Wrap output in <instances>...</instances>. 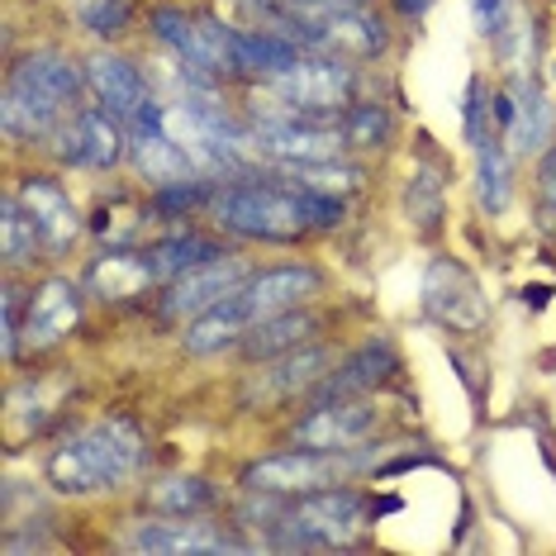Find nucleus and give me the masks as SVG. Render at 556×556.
Returning a JSON list of instances; mask_svg holds the SVG:
<instances>
[{"label": "nucleus", "instance_id": "1", "mask_svg": "<svg viewBox=\"0 0 556 556\" xmlns=\"http://www.w3.org/2000/svg\"><path fill=\"white\" fill-rule=\"evenodd\" d=\"M324 276L295 262V267H267L257 276H248L233 295H224L214 309H205L195 324H186L181 343L186 352L195 357H210V352H224V348H243V338L252 333L257 324L276 319L286 309H300L305 300L319 295Z\"/></svg>", "mask_w": 556, "mask_h": 556}, {"label": "nucleus", "instance_id": "2", "mask_svg": "<svg viewBox=\"0 0 556 556\" xmlns=\"http://www.w3.org/2000/svg\"><path fill=\"white\" fill-rule=\"evenodd\" d=\"M81 91H86V67L72 62L67 53L43 48V53L20 58L5 77V96H0V129H5L10 143L53 138L81 110Z\"/></svg>", "mask_w": 556, "mask_h": 556}, {"label": "nucleus", "instance_id": "3", "mask_svg": "<svg viewBox=\"0 0 556 556\" xmlns=\"http://www.w3.org/2000/svg\"><path fill=\"white\" fill-rule=\"evenodd\" d=\"M148 462V438L134 419H96L62 438L48 457V480L62 495H105L124 490L143 471Z\"/></svg>", "mask_w": 556, "mask_h": 556}, {"label": "nucleus", "instance_id": "4", "mask_svg": "<svg viewBox=\"0 0 556 556\" xmlns=\"http://www.w3.org/2000/svg\"><path fill=\"white\" fill-rule=\"evenodd\" d=\"M357 471H381L376 452L348 447V452H319V447H295V452H276V457H257L243 466L238 485L248 495H309V490L343 485Z\"/></svg>", "mask_w": 556, "mask_h": 556}, {"label": "nucleus", "instance_id": "5", "mask_svg": "<svg viewBox=\"0 0 556 556\" xmlns=\"http://www.w3.org/2000/svg\"><path fill=\"white\" fill-rule=\"evenodd\" d=\"M214 224L224 233L252 238V243H300L305 233H314L305 224L295 186H262V181H238L214 195Z\"/></svg>", "mask_w": 556, "mask_h": 556}, {"label": "nucleus", "instance_id": "6", "mask_svg": "<svg viewBox=\"0 0 556 556\" xmlns=\"http://www.w3.org/2000/svg\"><path fill=\"white\" fill-rule=\"evenodd\" d=\"M262 91L276 100L271 115H300V119H328L343 115L357 100V72L333 53H305L295 67H286L281 77L262 81Z\"/></svg>", "mask_w": 556, "mask_h": 556}, {"label": "nucleus", "instance_id": "7", "mask_svg": "<svg viewBox=\"0 0 556 556\" xmlns=\"http://www.w3.org/2000/svg\"><path fill=\"white\" fill-rule=\"evenodd\" d=\"M248 153L286 162V167H314V162H338L348 148L343 124L300 119V115H262L243 134Z\"/></svg>", "mask_w": 556, "mask_h": 556}, {"label": "nucleus", "instance_id": "8", "mask_svg": "<svg viewBox=\"0 0 556 556\" xmlns=\"http://www.w3.org/2000/svg\"><path fill=\"white\" fill-rule=\"evenodd\" d=\"M153 34L186 67H200V72H210V77L233 72V29L229 24H219L210 15H186V10H157Z\"/></svg>", "mask_w": 556, "mask_h": 556}, {"label": "nucleus", "instance_id": "9", "mask_svg": "<svg viewBox=\"0 0 556 556\" xmlns=\"http://www.w3.org/2000/svg\"><path fill=\"white\" fill-rule=\"evenodd\" d=\"M53 153L58 162L67 167H81V172H110L129 157V129L105 115V110H77L62 129L53 134Z\"/></svg>", "mask_w": 556, "mask_h": 556}, {"label": "nucleus", "instance_id": "10", "mask_svg": "<svg viewBox=\"0 0 556 556\" xmlns=\"http://www.w3.org/2000/svg\"><path fill=\"white\" fill-rule=\"evenodd\" d=\"M381 433V414L366 400L348 395V400H319L314 409L290 428L295 447H319V452H348V447H366Z\"/></svg>", "mask_w": 556, "mask_h": 556}, {"label": "nucleus", "instance_id": "11", "mask_svg": "<svg viewBox=\"0 0 556 556\" xmlns=\"http://www.w3.org/2000/svg\"><path fill=\"white\" fill-rule=\"evenodd\" d=\"M243 281H248V267L233 252H224V257H210V262H200V267L181 271L176 281H167V295H162L157 309L167 324H195L200 314L214 309L224 295H233Z\"/></svg>", "mask_w": 556, "mask_h": 556}, {"label": "nucleus", "instance_id": "12", "mask_svg": "<svg viewBox=\"0 0 556 556\" xmlns=\"http://www.w3.org/2000/svg\"><path fill=\"white\" fill-rule=\"evenodd\" d=\"M77 324H81V286L67 281V276H48L20 314V343L29 352H48L67 343L77 333Z\"/></svg>", "mask_w": 556, "mask_h": 556}, {"label": "nucleus", "instance_id": "13", "mask_svg": "<svg viewBox=\"0 0 556 556\" xmlns=\"http://www.w3.org/2000/svg\"><path fill=\"white\" fill-rule=\"evenodd\" d=\"M424 309L452 333H476L485 324V295H480L476 276L452 257H438L424 271Z\"/></svg>", "mask_w": 556, "mask_h": 556}, {"label": "nucleus", "instance_id": "14", "mask_svg": "<svg viewBox=\"0 0 556 556\" xmlns=\"http://www.w3.org/2000/svg\"><path fill=\"white\" fill-rule=\"evenodd\" d=\"M124 547L129 552H148V556H181V552H243L248 542H238L224 528H210L195 518H143V523H129L124 533Z\"/></svg>", "mask_w": 556, "mask_h": 556}, {"label": "nucleus", "instance_id": "15", "mask_svg": "<svg viewBox=\"0 0 556 556\" xmlns=\"http://www.w3.org/2000/svg\"><path fill=\"white\" fill-rule=\"evenodd\" d=\"M15 200L24 205V214L34 219V229H39L43 252H67L81 238V229H86L77 205H72V195L62 191L53 176H24Z\"/></svg>", "mask_w": 556, "mask_h": 556}, {"label": "nucleus", "instance_id": "16", "mask_svg": "<svg viewBox=\"0 0 556 556\" xmlns=\"http://www.w3.org/2000/svg\"><path fill=\"white\" fill-rule=\"evenodd\" d=\"M500 129L504 138H509L514 153H547L552 143V105L547 96H542L538 81L518 77L509 91L500 96Z\"/></svg>", "mask_w": 556, "mask_h": 556}, {"label": "nucleus", "instance_id": "17", "mask_svg": "<svg viewBox=\"0 0 556 556\" xmlns=\"http://www.w3.org/2000/svg\"><path fill=\"white\" fill-rule=\"evenodd\" d=\"M86 91H91L96 105L105 110V115H115L119 124H129L138 110L153 100L148 96V77L119 53H96L86 62Z\"/></svg>", "mask_w": 556, "mask_h": 556}, {"label": "nucleus", "instance_id": "18", "mask_svg": "<svg viewBox=\"0 0 556 556\" xmlns=\"http://www.w3.org/2000/svg\"><path fill=\"white\" fill-rule=\"evenodd\" d=\"M148 286H157L153 276V262H148V252L138 248H110L105 257H96L91 267H86V290H91L96 300H134L143 295Z\"/></svg>", "mask_w": 556, "mask_h": 556}, {"label": "nucleus", "instance_id": "19", "mask_svg": "<svg viewBox=\"0 0 556 556\" xmlns=\"http://www.w3.org/2000/svg\"><path fill=\"white\" fill-rule=\"evenodd\" d=\"M390 371H395V348H390L386 338H371V343H362L357 352H352V357L338 362L333 376H324V381L314 386V400L366 395V390H376Z\"/></svg>", "mask_w": 556, "mask_h": 556}, {"label": "nucleus", "instance_id": "20", "mask_svg": "<svg viewBox=\"0 0 556 556\" xmlns=\"http://www.w3.org/2000/svg\"><path fill=\"white\" fill-rule=\"evenodd\" d=\"M305 53H309L305 43L286 39V34H276V29H262V24L257 29H233V72H248V77H257V81L281 77V72L295 67Z\"/></svg>", "mask_w": 556, "mask_h": 556}, {"label": "nucleus", "instance_id": "21", "mask_svg": "<svg viewBox=\"0 0 556 556\" xmlns=\"http://www.w3.org/2000/svg\"><path fill=\"white\" fill-rule=\"evenodd\" d=\"M328 362H333V352L324 348H295V352H281V357H271L267 371L252 381L248 395L252 400H290L300 395V390H314L328 376Z\"/></svg>", "mask_w": 556, "mask_h": 556}, {"label": "nucleus", "instance_id": "22", "mask_svg": "<svg viewBox=\"0 0 556 556\" xmlns=\"http://www.w3.org/2000/svg\"><path fill=\"white\" fill-rule=\"evenodd\" d=\"M324 328L319 314H309V309H286V314H276V319L267 324H257L252 333L243 338V352L252 362H271V357H281V352H295V348H305L314 333Z\"/></svg>", "mask_w": 556, "mask_h": 556}, {"label": "nucleus", "instance_id": "23", "mask_svg": "<svg viewBox=\"0 0 556 556\" xmlns=\"http://www.w3.org/2000/svg\"><path fill=\"white\" fill-rule=\"evenodd\" d=\"M143 252H148V262H153L157 286L176 281L181 271H191V267H200V262H210V257H224V248L214 243V238H205V233H186V229L153 238V243H148Z\"/></svg>", "mask_w": 556, "mask_h": 556}, {"label": "nucleus", "instance_id": "24", "mask_svg": "<svg viewBox=\"0 0 556 556\" xmlns=\"http://www.w3.org/2000/svg\"><path fill=\"white\" fill-rule=\"evenodd\" d=\"M67 390H72V381H29V386L10 390V400H5L10 428H15L20 438H29V433H39V428H48V424L58 419L62 395H67Z\"/></svg>", "mask_w": 556, "mask_h": 556}, {"label": "nucleus", "instance_id": "25", "mask_svg": "<svg viewBox=\"0 0 556 556\" xmlns=\"http://www.w3.org/2000/svg\"><path fill=\"white\" fill-rule=\"evenodd\" d=\"M514 195V176H509V153L500 138H485L476 148V200L485 214H500Z\"/></svg>", "mask_w": 556, "mask_h": 556}, {"label": "nucleus", "instance_id": "26", "mask_svg": "<svg viewBox=\"0 0 556 556\" xmlns=\"http://www.w3.org/2000/svg\"><path fill=\"white\" fill-rule=\"evenodd\" d=\"M148 214H153V205H134V200H110V205H100V214L91 219V233L100 238L105 248H138L148 238Z\"/></svg>", "mask_w": 556, "mask_h": 556}, {"label": "nucleus", "instance_id": "27", "mask_svg": "<svg viewBox=\"0 0 556 556\" xmlns=\"http://www.w3.org/2000/svg\"><path fill=\"white\" fill-rule=\"evenodd\" d=\"M148 504L172 518H195V514L214 509V485L200 476H167V480H157V485H148Z\"/></svg>", "mask_w": 556, "mask_h": 556}, {"label": "nucleus", "instance_id": "28", "mask_svg": "<svg viewBox=\"0 0 556 556\" xmlns=\"http://www.w3.org/2000/svg\"><path fill=\"white\" fill-rule=\"evenodd\" d=\"M39 248H43V238L34 229V219L24 214V205L15 195H5V205H0V252H5V267L10 271L29 267Z\"/></svg>", "mask_w": 556, "mask_h": 556}, {"label": "nucleus", "instance_id": "29", "mask_svg": "<svg viewBox=\"0 0 556 556\" xmlns=\"http://www.w3.org/2000/svg\"><path fill=\"white\" fill-rule=\"evenodd\" d=\"M72 20L96 39H119L134 20V0H72Z\"/></svg>", "mask_w": 556, "mask_h": 556}, {"label": "nucleus", "instance_id": "30", "mask_svg": "<svg viewBox=\"0 0 556 556\" xmlns=\"http://www.w3.org/2000/svg\"><path fill=\"white\" fill-rule=\"evenodd\" d=\"M338 124H343V138H348V148H386V138H390V115H386V105H352L338 115Z\"/></svg>", "mask_w": 556, "mask_h": 556}, {"label": "nucleus", "instance_id": "31", "mask_svg": "<svg viewBox=\"0 0 556 556\" xmlns=\"http://www.w3.org/2000/svg\"><path fill=\"white\" fill-rule=\"evenodd\" d=\"M404 210H409V219L419 224L424 233H433L438 229V219H442V181L428 167H419L409 176V191H404Z\"/></svg>", "mask_w": 556, "mask_h": 556}, {"label": "nucleus", "instance_id": "32", "mask_svg": "<svg viewBox=\"0 0 556 556\" xmlns=\"http://www.w3.org/2000/svg\"><path fill=\"white\" fill-rule=\"evenodd\" d=\"M290 172H295L300 181L319 186V191H333V195H352V191H362V181H366V172L348 167L343 157L338 162H314V167H290Z\"/></svg>", "mask_w": 556, "mask_h": 556}, {"label": "nucleus", "instance_id": "33", "mask_svg": "<svg viewBox=\"0 0 556 556\" xmlns=\"http://www.w3.org/2000/svg\"><path fill=\"white\" fill-rule=\"evenodd\" d=\"M490 105H485V86H480L476 77L466 81V105H462V124H466V143L471 148H480L485 143V138H495L490 134Z\"/></svg>", "mask_w": 556, "mask_h": 556}, {"label": "nucleus", "instance_id": "34", "mask_svg": "<svg viewBox=\"0 0 556 556\" xmlns=\"http://www.w3.org/2000/svg\"><path fill=\"white\" fill-rule=\"evenodd\" d=\"M471 15L485 39H504V34H509V5H504V0H471Z\"/></svg>", "mask_w": 556, "mask_h": 556}, {"label": "nucleus", "instance_id": "35", "mask_svg": "<svg viewBox=\"0 0 556 556\" xmlns=\"http://www.w3.org/2000/svg\"><path fill=\"white\" fill-rule=\"evenodd\" d=\"M538 195H542V210L556 219V148L542 153V167H538Z\"/></svg>", "mask_w": 556, "mask_h": 556}, {"label": "nucleus", "instance_id": "36", "mask_svg": "<svg viewBox=\"0 0 556 556\" xmlns=\"http://www.w3.org/2000/svg\"><path fill=\"white\" fill-rule=\"evenodd\" d=\"M433 0H400V15H424Z\"/></svg>", "mask_w": 556, "mask_h": 556}]
</instances>
